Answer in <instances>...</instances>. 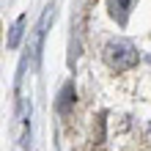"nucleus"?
Masks as SVG:
<instances>
[{
  "label": "nucleus",
  "mask_w": 151,
  "mask_h": 151,
  "mask_svg": "<svg viewBox=\"0 0 151 151\" xmlns=\"http://www.w3.org/2000/svg\"><path fill=\"white\" fill-rule=\"evenodd\" d=\"M132 3H135V0H107V6H110V14H113V17H115V19H118L121 25L127 22Z\"/></svg>",
  "instance_id": "nucleus-2"
},
{
  "label": "nucleus",
  "mask_w": 151,
  "mask_h": 151,
  "mask_svg": "<svg viewBox=\"0 0 151 151\" xmlns=\"http://www.w3.org/2000/svg\"><path fill=\"white\" fill-rule=\"evenodd\" d=\"M148 137H151V127H148Z\"/></svg>",
  "instance_id": "nucleus-5"
},
{
  "label": "nucleus",
  "mask_w": 151,
  "mask_h": 151,
  "mask_svg": "<svg viewBox=\"0 0 151 151\" xmlns=\"http://www.w3.org/2000/svg\"><path fill=\"white\" fill-rule=\"evenodd\" d=\"M104 60H107V66L115 69V72H127L137 63V50L135 44L129 41H110L107 47H104Z\"/></svg>",
  "instance_id": "nucleus-1"
},
{
  "label": "nucleus",
  "mask_w": 151,
  "mask_h": 151,
  "mask_svg": "<svg viewBox=\"0 0 151 151\" xmlns=\"http://www.w3.org/2000/svg\"><path fill=\"white\" fill-rule=\"evenodd\" d=\"M72 104H74V88L66 85L63 91H60V99H58V113H69Z\"/></svg>",
  "instance_id": "nucleus-3"
},
{
  "label": "nucleus",
  "mask_w": 151,
  "mask_h": 151,
  "mask_svg": "<svg viewBox=\"0 0 151 151\" xmlns=\"http://www.w3.org/2000/svg\"><path fill=\"white\" fill-rule=\"evenodd\" d=\"M22 28H25V17H19V19L14 22V28H11V36H8V47H17L22 39Z\"/></svg>",
  "instance_id": "nucleus-4"
}]
</instances>
